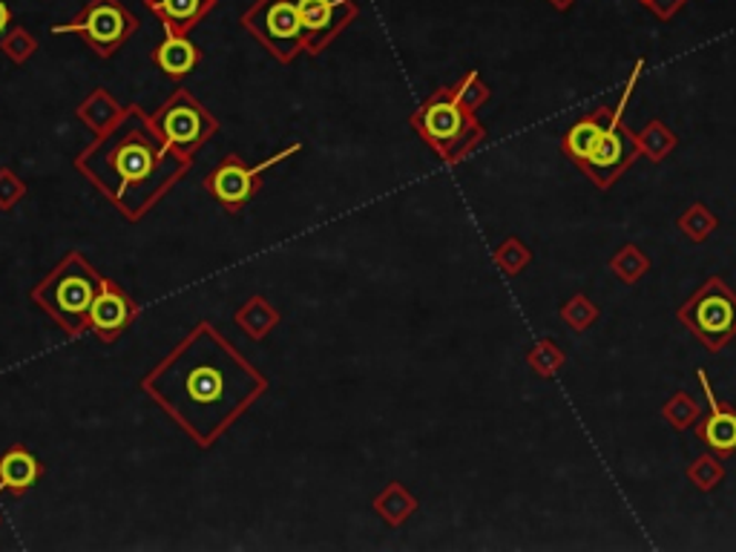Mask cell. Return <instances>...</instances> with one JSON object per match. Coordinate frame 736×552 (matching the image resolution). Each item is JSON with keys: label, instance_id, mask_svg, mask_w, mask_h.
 <instances>
[{"label": "cell", "instance_id": "6da1fadb", "mask_svg": "<svg viewBox=\"0 0 736 552\" xmlns=\"http://www.w3.org/2000/svg\"><path fill=\"white\" fill-rule=\"evenodd\" d=\"M187 438L213 447L268 391V377L211 323H198L142 380Z\"/></svg>", "mask_w": 736, "mask_h": 552}, {"label": "cell", "instance_id": "7a4b0ae2", "mask_svg": "<svg viewBox=\"0 0 736 552\" xmlns=\"http://www.w3.org/2000/svg\"><path fill=\"white\" fill-rule=\"evenodd\" d=\"M191 164L193 159L162 142L142 106L130 104L124 119L110 133L95 135L75 159V171L90 178L124 219L139 222L182 182Z\"/></svg>", "mask_w": 736, "mask_h": 552}, {"label": "cell", "instance_id": "3957f363", "mask_svg": "<svg viewBox=\"0 0 736 552\" xmlns=\"http://www.w3.org/2000/svg\"><path fill=\"white\" fill-rule=\"evenodd\" d=\"M409 124L432 147L435 156L449 167L472 156L474 150L487 142V127L481 124L478 113L467 110L454 99L452 86H438L411 113Z\"/></svg>", "mask_w": 736, "mask_h": 552}, {"label": "cell", "instance_id": "277c9868", "mask_svg": "<svg viewBox=\"0 0 736 552\" xmlns=\"http://www.w3.org/2000/svg\"><path fill=\"white\" fill-rule=\"evenodd\" d=\"M101 279L104 276L92 268L84 256L67 254L64 263L43 276L41 285H35L29 297L70 337H81L90 328V308L101 288Z\"/></svg>", "mask_w": 736, "mask_h": 552}, {"label": "cell", "instance_id": "5b68a950", "mask_svg": "<svg viewBox=\"0 0 736 552\" xmlns=\"http://www.w3.org/2000/svg\"><path fill=\"white\" fill-rule=\"evenodd\" d=\"M644 72V58H638L636 67H633L631 79L624 84L622 99L619 104L613 106V119H610V127L604 130L602 142L599 147L593 150V156L587 162L575 164L590 182L599 187V191H610L624 173L631 171L633 164L642 159V147H638V135L633 133L631 124L624 121V113H627V104H631L633 92H636L638 79H642Z\"/></svg>", "mask_w": 736, "mask_h": 552}, {"label": "cell", "instance_id": "8992f818", "mask_svg": "<svg viewBox=\"0 0 736 552\" xmlns=\"http://www.w3.org/2000/svg\"><path fill=\"white\" fill-rule=\"evenodd\" d=\"M676 317L708 355H719L730 340H736V290L723 276H708L679 305Z\"/></svg>", "mask_w": 736, "mask_h": 552}, {"label": "cell", "instance_id": "52a82bcc", "mask_svg": "<svg viewBox=\"0 0 736 552\" xmlns=\"http://www.w3.org/2000/svg\"><path fill=\"white\" fill-rule=\"evenodd\" d=\"M150 124L162 135V142L182 156L193 159L198 150L219 133V121L205 110V104L191 90H173V95L150 115Z\"/></svg>", "mask_w": 736, "mask_h": 552}, {"label": "cell", "instance_id": "ba28073f", "mask_svg": "<svg viewBox=\"0 0 736 552\" xmlns=\"http://www.w3.org/2000/svg\"><path fill=\"white\" fill-rule=\"evenodd\" d=\"M139 18L121 0H90L72 21L55 23V35H81L99 58H113L115 52L139 32Z\"/></svg>", "mask_w": 736, "mask_h": 552}, {"label": "cell", "instance_id": "9c48e42d", "mask_svg": "<svg viewBox=\"0 0 736 552\" xmlns=\"http://www.w3.org/2000/svg\"><path fill=\"white\" fill-rule=\"evenodd\" d=\"M242 27L283 64H290L299 52H305L299 0H256L242 14Z\"/></svg>", "mask_w": 736, "mask_h": 552}, {"label": "cell", "instance_id": "30bf717a", "mask_svg": "<svg viewBox=\"0 0 736 552\" xmlns=\"http://www.w3.org/2000/svg\"><path fill=\"white\" fill-rule=\"evenodd\" d=\"M299 150H303V144L294 142L290 147L279 150V153H274V156L265 159V162L254 164V167H248L239 156L231 153V156L222 159L219 167H213V171L207 173L205 191L211 193L213 202L225 207L227 213H239L242 207L248 205L251 198L256 196V191H259V178H263V173H268L274 164L285 162V159L297 156Z\"/></svg>", "mask_w": 736, "mask_h": 552}, {"label": "cell", "instance_id": "8fae6325", "mask_svg": "<svg viewBox=\"0 0 736 552\" xmlns=\"http://www.w3.org/2000/svg\"><path fill=\"white\" fill-rule=\"evenodd\" d=\"M357 14H360V7L355 0H299L305 52L308 55L326 52L328 43L340 38Z\"/></svg>", "mask_w": 736, "mask_h": 552}, {"label": "cell", "instance_id": "7c38bea8", "mask_svg": "<svg viewBox=\"0 0 736 552\" xmlns=\"http://www.w3.org/2000/svg\"><path fill=\"white\" fill-rule=\"evenodd\" d=\"M135 317H139V305L133 303V297L104 276L90 308V328L95 331V337L104 343H115L133 326Z\"/></svg>", "mask_w": 736, "mask_h": 552}, {"label": "cell", "instance_id": "4fadbf2b", "mask_svg": "<svg viewBox=\"0 0 736 552\" xmlns=\"http://www.w3.org/2000/svg\"><path fill=\"white\" fill-rule=\"evenodd\" d=\"M696 377H699L702 395L708 400V415H702L699 423L694 426L696 438L708 447V452L719 454L725 460L736 454V406L725 403V400L714 395V386H711L705 368H699Z\"/></svg>", "mask_w": 736, "mask_h": 552}, {"label": "cell", "instance_id": "5bb4252c", "mask_svg": "<svg viewBox=\"0 0 736 552\" xmlns=\"http://www.w3.org/2000/svg\"><path fill=\"white\" fill-rule=\"evenodd\" d=\"M610 119H613V106H599V110L575 121L573 127L564 133V139H561V153L573 164L587 162L593 156V150L599 147V142H602L604 130L610 127Z\"/></svg>", "mask_w": 736, "mask_h": 552}, {"label": "cell", "instance_id": "9a60e30c", "mask_svg": "<svg viewBox=\"0 0 736 552\" xmlns=\"http://www.w3.org/2000/svg\"><path fill=\"white\" fill-rule=\"evenodd\" d=\"M144 7L162 21L167 35H191L213 12L216 0H144Z\"/></svg>", "mask_w": 736, "mask_h": 552}, {"label": "cell", "instance_id": "2e32d148", "mask_svg": "<svg viewBox=\"0 0 736 552\" xmlns=\"http://www.w3.org/2000/svg\"><path fill=\"white\" fill-rule=\"evenodd\" d=\"M43 463L29 452L27 447H12L0 454V492L7 495H23L41 481Z\"/></svg>", "mask_w": 736, "mask_h": 552}, {"label": "cell", "instance_id": "e0dca14e", "mask_svg": "<svg viewBox=\"0 0 736 552\" xmlns=\"http://www.w3.org/2000/svg\"><path fill=\"white\" fill-rule=\"evenodd\" d=\"M153 61H156V67L164 75L184 79V75H191L202 64V50L187 35H164Z\"/></svg>", "mask_w": 736, "mask_h": 552}, {"label": "cell", "instance_id": "ac0fdd59", "mask_svg": "<svg viewBox=\"0 0 736 552\" xmlns=\"http://www.w3.org/2000/svg\"><path fill=\"white\" fill-rule=\"evenodd\" d=\"M75 113H79V119L84 121L92 133L104 135V133H110V130H113L121 119H124L127 106L119 104L113 92L104 90V86H99V90H92L90 95L81 101Z\"/></svg>", "mask_w": 736, "mask_h": 552}, {"label": "cell", "instance_id": "d6986e66", "mask_svg": "<svg viewBox=\"0 0 736 552\" xmlns=\"http://www.w3.org/2000/svg\"><path fill=\"white\" fill-rule=\"evenodd\" d=\"M418 498L411 495L403 483L391 481L389 487L382 489L380 495L375 498V512L386 521L389 527H403L415 512H418Z\"/></svg>", "mask_w": 736, "mask_h": 552}, {"label": "cell", "instance_id": "ffe728a7", "mask_svg": "<svg viewBox=\"0 0 736 552\" xmlns=\"http://www.w3.org/2000/svg\"><path fill=\"white\" fill-rule=\"evenodd\" d=\"M236 326L248 334L251 340H265L276 326H279V311L265 297H251L234 314Z\"/></svg>", "mask_w": 736, "mask_h": 552}, {"label": "cell", "instance_id": "44dd1931", "mask_svg": "<svg viewBox=\"0 0 736 552\" xmlns=\"http://www.w3.org/2000/svg\"><path fill=\"white\" fill-rule=\"evenodd\" d=\"M636 135H638V147H642V156L651 164L667 162V156L676 153V147H679V135L673 133L662 119H651L644 124L642 133Z\"/></svg>", "mask_w": 736, "mask_h": 552}, {"label": "cell", "instance_id": "7402d4cb", "mask_svg": "<svg viewBox=\"0 0 736 552\" xmlns=\"http://www.w3.org/2000/svg\"><path fill=\"white\" fill-rule=\"evenodd\" d=\"M676 227H679V234L685 236L691 245H702V242H708L711 236L716 234L719 219H716V213L711 211L705 202H694V205H687L685 211L679 213Z\"/></svg>", "mask_w": 736, "mask_h": 552}, {"label": "cell", "instance_id": "603a6c76", "mask_svg": "<svg viewBox=\"0 0 736 552\" xmlns=\"http://www.w3.org/2000/svg\"><path fill=\"white\" fill-rule=\"evenodd\" d=\"M702 406L691 391H676L665 400L662 406V418H665L667 426H673L676 432H687V429H694L696 423L702 420Z\"/></svg>", "mask_w": 736, "mask_h": 552}, {"label": "cell", "instance_id": "cb8c5ba5", "mask_svg": "<svg viewBox=\"0 0 736 552\" xmlns=\"http://www.w3.org/2000/svg\"><path fill=\"white\" fill-rule=\"evenodd\" d=\"M651 256L644 254L638 245H622L616 254L610 256V270L616 276L619 283L624 285H636L638 279H644V274L651 270Z\"/></svg>", "mask_w": 736, "mask_h": 552}, {"label": "cell", "instance_id": "d4e9b609", "mask_svg": "<svg viewBox=\"0 0 736 552\" xmlns=\"http://www.w3.org/2000/svg\"><path fill=\"white\" fill-rule=\"evenodd\" d=\"M685 474L691 487H696L699 492H714V489L723 487L725 481V463L719 454L705 452L699 454V458H694V463H687Z\"/></svg>", "mask_w": 736, "mask_h": 552}, {"label": "cell", "instance_id": "484cf974", "mask_svg": "<svg viewBox=\"0 0 736 552\" xmlns=\"http://www.w3.org/2000/svg\"><path fill=\"white\" fill-rule=\"evenodd\" d=\"M527 366H530L539 377H544V380H552V377L559 375L561 368L566 366L564 348H561L555 340L532 343L530 351H527Z\"/></svg>", "mask_w": 736, "mask_h": 552}, {"label": "cell", "instance_id": "4316f807", "mask_svg": "<svg viewBox=\"0 0 736 552\" xmlns=\"http://www.w3.org/2000/svg\"><path fill=\"white\" fill-rule=\"evenodd\" d=\"M561 319H564V326L575 334H584L599 323L602 311H599V305L587 297V294H575V297L566 299L561 305Z\"/></svg>", "mask_w": 736, "mask_h": 552}, {"label": "cell", "instance_id": "83f0119b", "mask_svg": "<svg viewBox=\"0 0 736 552\" xmlns=\"http://www.w3.org/2000/svg\"><path fill=\"white\" fill-rule=\"evenodd\" d=\"M492 263H495V268L501 270L503 276H510L512 279V276L524 274L527 265L532 263V251L527 248L518 236H507V239L492 251Z\"/></svg>", "mask_w": 736, "mask_h": 552}, {"label": "cell", "instance_id": "f1b7e54d", "mask_svg": "<svg viewBox=\"0 0 736 552\" xmlns=\"http://www.w3.org/2000/svg\"><path fill=\"white\" fill-rule=\"evenodd\" d=\"M452 92L454 99L467 106V110H472V113H478V110H481L483 104H489V99H492V90H489L487 81L478 75V70H469L463 79L454 81Z\"/></svg>", "mask_w": 736, "mask_h": 552}, {"label": "cell", "instance_id": "f546056e", "mask_svg": "<svg viewBox=\"0 0 736 552\" xmlns=\"http://www.w3.org/2000/svg\"><path fill=\"white\" fill-rule=\"evenodd\" d=\"M0 50H3V55H7L12 64H27L29 58L35 55L38 38L32 35L29 29L12 27V32H9V35L3 38V43H0Z\"/></svg>", "mask_w": 736, "mask_h": 552}, {"label": "cell", "instance_id": "4dcf8cb0", "mask_svg": "<svg viewBox=\"0 0 736 552\" xmlns=\"http://www.w3.org/2000/svg\"><path fill=\"white\" fill-rule=\"evenodd\" d=\"M27 196V182L9 167H0V211H12Z\"/></svg>", "mask_w": 736, "mask_h": 552}, {"label": "cell", "instance_id": "1f68e13d", "mask_svg": "<svg viewBox=\"0 0 736 552\" xmlns=\"http://www.w3.org/2000/svg\"><path fill=\"white\" fill-rule=\"evenodd\" d=\"M647 12H653L658 21H673L691 0H638Z\"/></svg>", "mask_w": 736, "mask_h": 552}, {"label": "cell", "instance_id": "d6a6232c", "mask_svg": "<svg viewBox=\"0 0 736 552\" xmlns=\"http://www.w3.org/2000/svg\"><path fill=\"white\" fill-rule=\"evenodd\" d=\"M9 23H12V12H9V7L0 0V32H7Z\"/></svg>", "mask_w": 736, "mask_h": 552}, {"label": "cell", "instance_id": "836d02e7", "mask_svg": "<svg viewBox=\"0 0 736 552\" xmlns=\"http://www.w3.org/2000/svg\"><path fill=\"white\" fill-rule=\"evenodd\" d=\"M575 0H550V7L552 9H559V12H566V9L573 7Z\"/></svg>", "mask_w": 736, "mask_h": 552}, {"label": "cell", "instance_id": "e575fe53", "mask_svg": "<svg viewBox=\"0 0 736 552\" xmlns=\"http://www.w3.org/2000/svg\"><path fill=\"white\" fill-rule=\"evenodd\" d=\"M0 524H3V518H0Z\"/></svg>", "mask_w": 736, "mask_h": 552}]
</instances>
